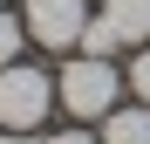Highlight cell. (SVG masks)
Masks as SVG:
<instances>
[{
  "label": "cell",
  "instance_id": "1",
  "mask_svg": "<svg viewBox=\"0 0 150 144\" xmlns=\"http://www.w3.org/2000/svg\"><path fill=\"white\" fill-rule=\"evenodd\" d=\"M116 96H123V76H116V62H103V55H75L62 76H55V103L68 110V117H96V124H103V117L116 110Z\"/></svg>",
  "mask_w": 150,
  "mask_h": 144
},
{
  "label": "cell",
  "instance_id": "2",
  "mask_svg": "<svg viewBox=\"0 0 150 144\" xmlns=\"http://www.w3.org/2000/svg\"><path fill=\"white\" fill-rule=\"evenodd\" d=\"M48 110H55V82L34 62H7L0 69V130H41Z\"/></svg>",
  "mask_w": 150,
  "mask_h": 144
},
{
  "label": "cell",
  "instance_id": "3",
  "mask_svg": "<svg viewBox=\"0 0 150 144\" xmlns=\"http://www.w3.org/2000/svg\"><path fill=\"white\" fill-rule=\"evenodd\" d=\"M28 34L41 48H82V28H89V0H28L21 7Z\"/></svg>",
  "mask_w": 150,
  "mask_h": 144
},
{
  "label": "cell",
  "instance_id": "4",
  "mask_svg": "<svg viewBox=\"0 0 150 144\" xmlns=\"http://www.w3.org/2000/svg\"><path fill=\"white\" fill-rule=\"evenodd\" d=\"M103 28L116 48H150V0H103Z\"/></svg>",
  "mask_w": 150,
  "mask_h": 144
},
{
  "label": "cell",
  "instance_id": "5",
  "mask_svg": "<svg viewBox=\"0 0 150 144\" xmlns=\"http://www.w3.org/2000/svg\"><path fill=\"white\" fill-rule=\"evenodd\" d=\"M103 144H150V103H116L103 117Z\"/></svg>",
  "mask_w": 150,
  "mask_h": 144
},
{
  "label": "cell",
  "instance_id": "6",
  "mask_svg": "<svg viewBox=\"0 0 150 144\" xmlns=\"http://www.w3.org/2000/svg\"><path fill=\"white\" fill-rule=\"evenodd\" d=\"M21 41H28V21L0 7V69H7V62H21Z\"/></svg>",
  "mask_w": 150,
  "mask_h": 144
},
{
  "label": "cell",
  "instance_id": "7",
  "mask_svg": "<svg viewBox=\"0 0 150 144\" xmlns=\"http://www.w3.org/2000/svg\"><path fill=\"white\" fill-rule=\"evenodd\" d=\"M82 55H103V62L116 55V34L103 28V14H89V28H82Z\"/></svg>",
  "mask_w": 150,
  "mask_h": 144
},
{
  "label": "cell",
  "instance_id": "8",
  "mask_svg": "<svg viewBox=\"0 0 150 144\" xmlns=\"http://www.w3.org/2000/svg\"><path fill=\"white\" fill-rule=\"evenodd\" d=\"M123 82H130V96H137V103H150V48H137V55H130Z\"/></svg>",
  "mask_w": 150,
  "mask_h": 144
},
{
  "label": "cell",
  "instance_id": "9",
  "mask_svg": "<svg viewBox=\"0 0 150 144\" xmlns=\"http://www.w3.org/2000/svg\"><path fill=\"white\" fill-rule=\"evenodd\" d=\"M48 144H103V137H89L82 124H75V130H55V137H48Z\"/></svg>",
  "mask_w": 150,
  "mask_h": 144
},
{
  "label": "cell",
  "instance_id": "10",
  "mask_svg": "<svg viewBox=\"0 0 150 144\" xmlns=\"http://www.w3.org/2000/svg\"><path fill=\"white\" fill-rule=\"evenodd\" d=\"M0 144H41L34 130H0Z\"/></svg>",
  "mask_w": 150,
  "mask_h": 144
},
{
  "label": "cell",
  "instance_id": "11",
  "mask_svg": "<svg viewBox=\"0 0 150 144\" xmlns=\"http://www.w3.org/2000/svg\"><path fill=\"white\" fill-rule=\"evenodd\" d=\"M0 7H7V0H0Z\"/></svg>",
  "mask_w": 150,
  "mask_h": 144
}]
</instances>
